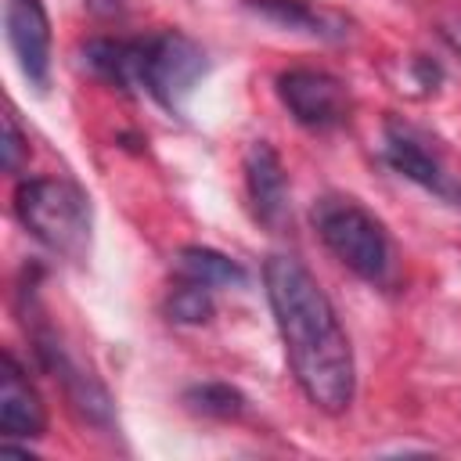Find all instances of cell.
<instances>
[{"label":"cell","instance_id":"obj_15","mask_svg":"<svg viewBox=\"0 0 461 461\" xmlns=\"http://www.w3.org/2000/svg\"><path fill=\"white\" fill-rule=\"evenodd\" d=\"M216 313V303H212V288L205 285H194V281H176V288L166 295V317L173 324H209Z\"/></svg>","mask_w":461,"mask_h":461},{"label":"cell","instance_id":"obj_19","mask_svg":"<svg viewBox=\"0 0 461 461\" xmlns=\"http://www.w3.org/2000/svg\"><path fill=\"white\" fill-rule=\"evenodd\" d=\"M457 198H461V191H457Z\"/></svg>","mask_w":461,"mask_h":461},{"label":"cell","instance_id":"obj_9","mask_svg":"<svg viewBox=\"0 0 461 461\" xmlns=\"http://www.w3.org/2000/svg\"><path fill=\"white\" fill-rule=\"evenodd\" d=\"M241 7L259 22H270L285 32H303L310 40L342 43L353 36V18L321 0H241Z\"/></svg>","mask_w":461,"mask_h":461},{"label":"cell","instance_id":"obj_4","mask_svg":"<svg viewBox=\"0 0 461 461\" xmlns=\"http://www.w3.org/2000/svg\"><path fill=\"white\" fill-rule=\"evenodd\" d=\"M205 68H209L205 50L180 29L140 36V94H148L166 112L173 115L184 112Z\"/></svg>","mask_w":461,"mask_h":461},{"label":"cell","instance_id":"obj_12","mask_svg":"<svg viewBox=\"0 0 461 461\" xmlns=\"http://www.w3.org/2000/svg\"><path fill=\"white\" fill-rule=\"evenodd\" d=\"M79 65L94 79H101L122 94H140V36H133V40L94 36L79 47Z\"/></svg>","mask_w":461,"mask_h":461},{"label":"cell","instance_id":"obj_16","mask_svg":"<svg viewBox=\"0 0 461 461\" xmlns=\"http://www.w3.org/2000/svg\"><path fill=\"white\" fill-rule=\"evenodd\" d=\"M0 158H4V169H7L11 176H18V173L25 169V162H29V137L22 133V126H18V119H14V112H11V108L4 112Z\"/></svg>","mask_w":461,"mask_h":461},{"label":"cell","instance_id":"obj_13","mask_svg":"<svg viewBox=\"0 0 461 461\" xmlns=\"http://www.w3.org/2000/svg\"><path fill=\"white\" fill-rule=\"evenodd\" d=\"M173 267H176V277L194 281V285H205L212 292L216 288H241L249 281L245 267L234 256H227L220 249H209V245H184L176 252Z\"/></svg>","mask_w":461,"mask_h":461},{"label":"cell","instance_id":"obj_14","mask_svg":"<svg viewBox=\"0 0 461 461\" xmlns=\"http://www.w3.org/2000/svg\"><path fill=\"white\" fill-rule=\"evenodd\" d=\"M180 403L198 414V418H212V421H234L249 411V400L238 385L230 382H194L184 389Z\"/></svg>","mask_w":461,"mask_h":461},{"label":"cell","instance_id":"obj_1","mask_svg":"<svg viewBox=\"0 0 461 461\" xmlns=\"http://www.w3.org/2000/svg\"><path fill=\"white\" fill-rule=\"evenodd\" d=\"M263 288L299 393L321 414H346L357 396V360L328 292L303 259L285 252L267 256Z\"/></svg>","mask_w":461,"mask_h":461},{"label":"cell","instance_id":"obj_5","mask_svg":"<svg viewBox=\"0 0 461 461\" xmlns=\"http://www.w3.org/2000/svg\"><path fill=\"white\" fill-rule=\"evenodd\" d=\"M274 94L303 130L331 133L349 122V90L324 68H285L274 79Z\"/></svg>","mask_w":461,"mask_h":461},{"label":"cell","instance_id":"obj_6","mask_svg":"<svg viewBox=\"0 0 461 461\" xmlns=\"http://www.w3.org/2000/svg\"><path fill=\"white\" fill-rule=\"evenodd\" d=\"M32 349H36L40 364L61 382V389H65L68 403L76 407V414H83V418H86L90 425H97V429H108L112 418H115V407H112L108 389L101 385L97 375L83 371V364L68 353V346L58 339V331L47 328V324H40V328L32 331Z\"/></svg>","mask_w":461,"mask_h":461},{"label":"cell","instance_id":"obj_11","mask_svg":"<svg viewBox=\"0 0 461 461\" xmlns=\"http://www.w3.org/2000/svg\"><path fill=\"white\" fill-rule=\"evenodd\" d=\"M382 155L400 176L414 180L418 187H425L432 194H450V180H447V169H443L439 155L429 148V140L411 122H403L396 115L385 119V126H382Z\"/></svg>","mask_w":461,"mask_h":461},{"label":"cell","instance_id":"obj_17","mask_svg":"<svg viewBox=\"0 0 461 461\" xmlns=\"http://www.w3.org/2000/svg\"><path fill=\"white\" fill-rule=\"evenodd\" d=\"M411 68H414L418 86H425V90H436V86H439V79H443V68H439L436 61H429V58H414V61H411Z\"/></svg>","mask_w":461,"mask_h":461},{"label":"cell","instance_id":"obj_10","mask_svg":"<svg viewBox=\"0 0 461 461\" xmlns=\"http://www.w3.org/2000/svg\"><path fill=\"white\" fill-rule=\"evenodd\" d=\"M47 432V407L40 393L32 389L25 367L14 360V353L4 349L0 357V436L4 443L14 439H40Z\"/></svg>","mask_w":461,"mask_h":461},{"label":"cell","instance_id":"obj_8","mask_svg":"<svg viewBox=\"0 0 461 461\" xmlns=\"http://www.w3.org/2000/svg\"><path fill=\"white\" fill-rule=\"evenodd\" d=\"M241 173H245V194H249L252 216L263 227L277 230L288 216V173L277 148L270 140H252L245 148Z\"/></svg>","mask_w":461,"mask_h":461},{"label":"cell","instance_id":"obj_3","mask_svg":"<svg viewBox=\"0 0 461 461\" xmlns=\"http://www.w3.org/2000/svg\"><path fill=\"white\" fill-rule=\"evenodd\" d=\"M18 223L50 252L79 259L90 245V198L61 176H29L14 187Z\"/></svg>","mask_w":461,"mask_h":461},{"label":"cell","instance_id":"obj_2","mask_svg":"<svg viewBox=\"0 0 461 461\" xmlns=\"http://www.w3.org/2000/svg\"><path fill=\"white\" fill-rule=\"evenodd\" d=\"M310 223L324 249L367 285H389L396 256L385 223L349 194H321L310 205Z\"/></svg>","mask_w":461,"mask_h":461},{"label":"cell","instance_id":"obj_7","mask_svg":"<svg viewBox=\"0 0 461 461\" xmlns=\"http://www.w3.org/2000/svg\"><path fill=\"white\" fill-rule=\"evenodd\" d=\"M7 47L29 86L47 90L50 83V18L43 0H7L4 4Z\"/></svg>","mask_w":461,"mask_h":461},{"label":"cell","instance_id":"obj_18","mask_svg":"<svg viewBox=\"0 0 461 461\" xmlns=\"http://www.w3.org/2000/svg\"><path fill=\"white\" fill-rule=\"evenodd\" d=\"M439 36H443V43L461 58V14H447V18L439 22Z\"/></svg>","mask_w":461,"mask_h":461}]
</instances>
